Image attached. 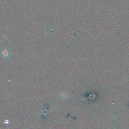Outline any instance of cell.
<instances>
[{"mask_svg":"<svg viewBox=\"0 0 129 129\" xmlns=\"http://www.w3.org/2000/svg\"><path fill=\"white\" fill-rule=\"evenodd\" d=\"M69 94L67 92H65V91L61 92L60 94V97L61 98H62L63 99H64V100L68 99L69 98Z\"/></svg>","mask_w":129,"mask_h":129,"instance_id":"obj_1","label":"cell"},{"mask_svg":"<svg viewBox=\"0 0 129 129\" xmlns=\"http://www.w3.org/2000/svg\"><path fill=\"white\" fill-rule=\"evenodd\" d=\"M4 55L5 56V55H7L8 56L9 55V53H8V51H4Z\"/></svg>","mask_w":129,"mask_h":129,"instance_id":"obj_2","label":"cell"},{"mask_svg":"<svg viewBox=\"0 0 129 129\" xmlns=\"http://www.w3.org/2000/svg\"><path fill=\"white\" fill-rule=\"evenodd\" d=\"M8 120H6L5 121V123H9V121H8Z\"/></svg>","mask_w":129,"mask_h":129,"instance_id":"obj_3","label":"cell"}]
</instances>
